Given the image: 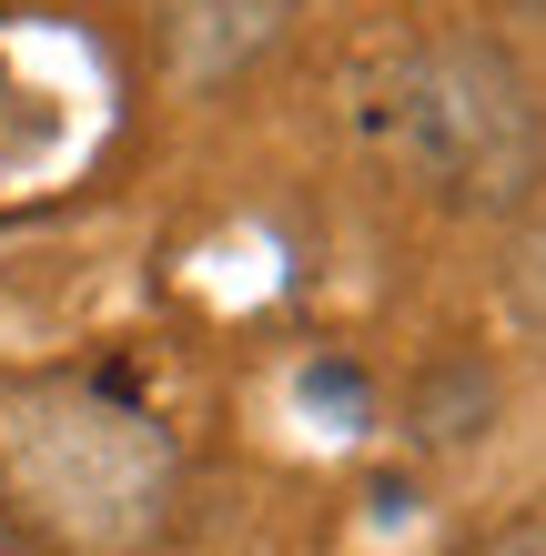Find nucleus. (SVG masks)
I'll return each instance as SVG.
<instances>
[{
    "mask_svg": "<svg viewBox=\"0 0 546 556\" xmlns=\"http://www.w3.org/2000/svg\"><path fill=\"white\" fill-rule=\"evenodd\" d=\"M182 506V445L122 375H0V516L41 556H152Z\"/></svg>",
    "mask_w": 546,
    "mask_h": 556,
    "instance_id": "1",
    "label": "nucleus"
},
{
    "mask_svg": "<svg viewBox=\"0 0 546 556\" xmlns=\"http://www.w3.org/2000/svg\"><path fill=\"white\" fill-rule=\"evenodd\" d=\"M384 152L435 192L445 213L517 223L546 192V102L517 51L486 30H435L384 81Z\"/></svg>",
    "mask_w": 546,
    "mask_h": 556,
    "instance_id": "2",
    "label": "nucleus"
},
{
    "mask_svg": "<svg viewBox=\"0 0 546 556\" xmlns=\"http://www.w3.org/2000/svg\"><path fill=\"white\" fill-rule=\"evenodd\" d=\"M283 21H294V0H173V72L192 91H213V81L253 72L283 41Z\"/></svg>",
    "mask_w": 546,
    "mask_h": 556,
    "instance_id": "3",
    "label": "nucleus"
},
{
    "mask_svg": "<svg viewBox=\"0 0 546 556\" xmlns=\"http://www.w3.org/2000/svg\"><path fill=\"white\" fill-rule=\"evenodd\" d=\"M506 304L546 334V192L517 213V253H506Z\"/></svg>",
    "mask_w": 546,
    "mask_h": 556,
    "instance_id": "4",
    "label": "nucleus"
},
{
    "mask_svg": "<svg viewBox=\"0 0 546 556\" xmlns=\"http://www.w3.org/2000/svg\"><path fill=\"white\" fill-rule=\"evenodd\" d=\"M0 556H41V546H30V536L11 527V516H0Z\"/></svg>",
    "mask_w": 546,
    "mask_h": 556,
    "instance_id": "5",
    "label": "nucleus"
}]
</instances>
